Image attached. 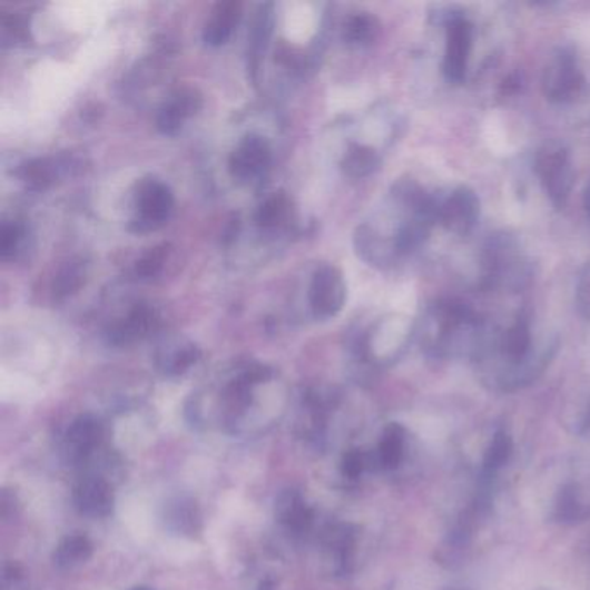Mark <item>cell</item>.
<instances>
[{
  "mask_svg": "<svg viewBox=\"0 0 590 590\" xmlns=\"http://www.w3.org/2000/svg\"><path fill=\"white\" fill-rule=\"evenodd\" d=\"M158 323L155 311L146 305H137L129 317L124 323L115 324L108 330L109 343L114 345H129L136 340L145 338L146 334L151 333Z\"/></svg>",
  "mask_w": 590,
  "mask_h": 590,
  "instance_id": "7c38bea8",
  "label": "cell"
},
{
  "mask_svg": "<svg viewBox=\"0 0 590 590\" xmlns=\"http://www.w3.org/2000/svg\"><path fill=\"white\" fill-rule=\"evenodd\" d=\"M449 590H462V589H449Z\"/></svg>",
  "mask_w": 590,
  "mask_h": 590,
  "instance_id": "e575fe53",
  "label": "cell"
},
{
  "mask_svg": "<svg viewBox=\"0 0 590 590\" xmlns=\"http://www.w3.org/2000/svg\"><path fill=\"white\" fill-rule=\"evenodd\" d=\"M170 102L184 117L189 118L203 108V96L193 87H180L171 94Z\"/></svg>",
  "mask_w": 590,
  "mask_h": 590,
  "instance_id": "484cf974",
  "label": "cell"
},
{
  "mask_svg": "<svg viewBox=\"0 0 590 590\" xmlns=\"http://www.w3.org/2000/svg\"><path fill=\"white\" fill-rule=\"evenodd\" d=\"M168 523L171 524V529L175 532L187 533V535H193V533L198 532L199 524V513L196 505L189 501H177V504L170 509L168 513Z\"/></svg>",
  "mask_w": 590,
  "mask_h": 590,
  "instance_id": "603a6c76",
  "label": "cell"
},
{
  "mask_svg": "<svg viewBox=\"0 0 590 590\" xmlns=\"http://www.w3.org/2000/svg\"><path fill=\"white\" fill-rule=\"evenodd\" d=\"M184 121H186V117L168 101L167 105L159 108L158 117H156V127L165 136H175L183 129Z\"/></svg>",
  "mask_w": 590,
  "mask_h": 590,
  "instance_id": "f1b7e54d",
  "label": "cell"
},
{
  "mask_svg": "<svg viewBox=\"0 0 590 590\" xmlns=\"http://www.w3.org/2000/svg\"><path fill=\"white\" fill-rule=\"evenodd\" d=\"M92 555V542L86 535H70L59 542L55 551V564L61 570L86 563Z\"/></svg>",
  "mask_w": 590,
  "mask_h": 590,
  "instance_id": "e0dca14e",
  "label": "cell"
},
{
  "mask_svg": "<svg viewBox=\"0 0 590 590\" xmlns=\"http://www.w3.org/2000/svg\"><path fill=\"white\" fill-rule=\"evenodd\" d=\"M474 334H478L476 315L462 303L440 302L427 312L424 340L435 354H449L466 340H473Z\"/></svg>",
  "mask_w": 590,
  "mask_h": 590,
  "instance_id": "6da1fadb",
  "label": "cell"
},
{
  "mask_svg": "<svg viewBox=\"0 0 590 590\" xmlns=\"http://www.w3.org/2000/svg\"><path fill=\"white\" fill-rule=\"evenodd\" d=\"M56 165L51 159H33L21 168V179L31 189H46L55 183Z\"/></svg>",
  "mask_w": 590,
  "mask_h": 590,
  "instance_id": "7402d4cb",
  "label": "cell"
},
{
  "mask_svg": "<svg viewBox=\"0 0 590 590\" xmlns=\"http://www.w3.org/2000/svg\"><path fill=\"white\" fill-rule=\"evenodd\" d=\"M130 590H153V589L151 587L139 586V587H134V589H130Z\"/></svg>",
  "mask_w": 590,
  "mask_h": 590,
  "instance_id": "836d02e7",
  "label": "cell"
},
{
  "mask_svg": "<svg viewBox=\"0 0 590 590\" xmlns=\"http://www.w3.org/2000/svg\"><path fill=\"white\" fill-rule=\"evenodd\" d=\"M535 174L552 205L563 208L576 183L570 151L555 140L542 146L535 156Z\"/></svg>",
  "mask_w": 590,
  "mask_h": 590,
  "instance_id": "7a4b0ae2",
  "label": "cell"
},
{
  "mask_svg": "<svg viewBox=\"0 0 590 590\" xmlns=\"http://www.w3.org/2000/svg\"><path fill=\"white\" fill-rule=\"evenodd\" d=\"M513 455V439L505 430H499L490 440L485 458H483V470L486 474H493L499 468L504 466L505 462Z\"/></svg>",
  "mask_w": 590,
  "mask_h": 590,
  "instance_id": "44dd1931",
  "label": "cell"
},
{
  "mask_svg": "<svg viewBox=\"0 0 590 590\" xmlns=\"http://www.w3.org/2000/svg\"><path fill=\"white\" fill-rule=\"evenodd\" d=\"M242 18V4L239 2H218L215 6L212 18L203 30V40L208 46L220 47L230 39L234 28Z\"/></svg>",
  "mask_w": 590,
  "mask_h": 590,
  "instance_id": "4fadbf2b",
  "label": "cell"
},
{
  "mask_svg": "<svg viewBox=\"0 0 590 590\" xmlns=\"http://www.w3.org/2000/svg\"><path fill=\"white\" fill-rule=\"evenodd\" d=\"M405 449V430L401 424L392 423L385 427L383 436H381L380 445H377L376 461L377 468L381 470H395L404 458Z\"/></svg>",
  "mask_w": 590,
  "mask_h": 590,
  "instance_id": "9a60e30c",
  "label": "cell"
},
{
  "mask_svg": "<svg viewBox=\"0 0 590 590\" xmlns=\"http://www.w3.org/2000/svg\"><path fill=\"white\" fill-rule=\"evenodd\" d=\"M0 37L4 46L24 42L28 39V24L20 16H6L0 21Z\"/></svg>",
  "mask_w": 590,
  "mask_h": 590,
  "instance_id": "83f0119b",
  "label": "cell"
},
{
  "mask_svg": "<svg viewBox=\"0 0 590 590\" xmlns=\"http://www.w3.org/2000/svg\"><path fill=\"white\" fill-rule=\"evenodd\" d=\"M168 257V246L159 245L149 249L142 257L137 260L136 273L140 277H155L164 268L165 260Z\"/></svg>",
  "mask_w": 590,
  "mask_h": 590,
  "instance_id": "4316f807",
  "label": "cell"
},
{
  "mask_svg": "<svg viewBox=\"0 0 590 590\" xmlns=\"http://www.w3.org/2000/svg\"><path fill=\"white\" fill-rule=\"evenodd\" d=\"M292 212V201L284 193H274L268 196L257 212V224L262 229H277L284 226Z\"/></svg>",
  "mask_w": 590,
  "mask_h": 590,
  "instance_id": "ac0fdd59",
  "label": "cell"
},
{
  "mask_svg": "<svg viewBox=\"0 0 590 590\" xmlns=\"http://www.w3.org/2000/svg\"><path fill=\"white\" fill-rule=\"evenodd\" d=\"M308 299L315 318L326 321L338 315L346 299V284L342 271L334 265H321L312 277Z\"/></svg>",
  "mask_w": 590,
  "mask_h": 590,
  "instance_id": "5b68a950",
  "label": "cell"
},
{
  "mask_svg": "<svg viewBox=\"0 0 590 590\" xmlns=\"http://www.w3.org/2000/svg\"><path fill=\"white\" fill-rule=\"evenodd\" d=\"M485 268L490 283L520 289L529 283V264L520 252L513 236L498 234L490 237L485 246Z\"/></svg>",
  "mask_w": 590,
  "mask_h": 590,
  "instance_id": "3957f363",
  "label": "cell"
},
{
  "mask_svg": "<svg viewBox=\"0 0 590 590\" xmlns=\"http://www.w3.org/2000/svg\"><path fill=\"white\" fill-rule=\"evenodd\" d=\"M276 514L277 520L284 527H288L292 532L296 533L307 532L311 529L312 520H314L312 509L305 504L296 490H286V492L281 493L276 502Z\"/></svg>",
  "mask_w": 590,
  "mask_h": 590,
  "instance_id": "5bb4252c",
  "label": "cell"
},
{
  "mask_svg": "<svg viewBox=\"0 0 590 590\" xmlns=\"http://www.w3.org/2000/svg\"><path fill=\"white\" fill-rule=\"evenodd\" d=\"M555 518L564 523H576V521L590 518V505L580 498V490L577 485L563 486L560 498L555 502Z\"/></svg>",
  "mask_w": 590,
  "mask_h": 590,
  "instance_id": "d6986e66",
  "label": "cell"
},
{
  "mask_svg": "<svg viewBox=\"0 0 590 590\" xmlns=\"http://www.w3.org/2000/svg\"><path fill=\"white\" fill-rule=\"evenodd\" d=\"M73 502L86 517L106 518L114 513V489L105 478L87 476L75 486Z\"/></svg>",
  "mask_w": 590,
  "mask_h": 590,
  "instance_id": "8fae6325",
  "label": "cell"
},
{
  "mask_svg": "<svg viewBox=\"0 0 590 590\" xmlns=\"http://www.w3.org/2000/svg\"><path fill=\"white\" fill-rule=\"evenodd\" d=\"M198 346L186 345L174 350L164 362V371L167 374H183L189 370L190 365L196 364L199 358Z\"/></svg>",
  "mask_w": 590,
  "mask_h": 590,
  "instance_id": "d4e9b609",
  "label": "cell"
},
{
  "mask_svg": "<svg viewBox=\"0 0 590 590\" xmlns=\"http://www.w3.org/2000/svg\"><path fill=\"white\" fill-rule=\"evenodd\" d=\"M589 423H590V412H589Z\"/></svg>",
  "mask_w": 590,
  "mask_h": 590,
  "instance_id": "d590c367",
  "label": "cell"
},
{
  "mask_svg": "<svg viewBox=\"0 0 590 590\" xmlns=\"http://www.w3.org/2000/svg\"><path fill=\"white\" fill-rule=\"evenodd\" d=\"M137 218L134 220V230L145 233L164 226L174 208V195L167 184L159 180H145L137 190Z\"/></svg>",
  "mask_w": 590,
  "mask_h": 590,
  "instance_id": "8992f818",
  "label": "cell"
},
{
  "mask_svg": "<svg viewBox=\"0 0 590 590\" xmlns=\"http://www.w3.org/2000/svg\"><path fill=\"white\" fill-rule=\"evenodd\" d=\"M583 78L576 55L568 49H558L542 75V92L554 105H567L582 92Z\"/></svg>",
  "mask_w": 590,
  "mask_h": 590,
  "instance_id": "277c9868",
  "label": "cell"
},
{
  "mask_svg": "<svg viewBox=\"0 0 590 590\" xmlns=\"http://www.w3.org/2000/svg\"><path fill=\"white\" fill-rule=\"evenodd\" d=\"M381 159L376 149L370 146L352 145L342 159V168L352 179H364L380 168Z\"/></svg>",
  "mask_w": 590,
  "mask_h": 590,
  "instance_id": "2e32d148",
  "label": "cell"
},
{
  "mask_svg": "<svg viewBox=\"0 0 590 590\" xmlns=\"http://www.w3.org/2000/svg\"><path fill=\"white\" fill-rule=\"evenodd\" d=\"M377 33H380V23L367 12L352 16L343 28V39L352 46H367L376 40Z\"/></svg>",
  "mask_w": 590,
  "mask_h": 590,
  "instance_id": "ffe728a7",
  "label": "cell"
},
{
  "mask_svg": "<svg viewBox=\"0 0 590 590\" xmlns=\"http://www.w3.org/2000/svg\"><path fill=\"white\" fill-rule=\"evenodd\" d=\"M365 468H367V455L364 452L358 451V449H352V451L346 452L342 462V471L346 478L355 480V478L364 473Z\"/></svg>",
  "mask_w": 590,
  "mask_h": 590,
  "instance_id": "1f68e13d",
  "label": "cell"
},
{
  "mask_svg": "<svg viewBox=\"0 0 590 590\" xmlns=\"http://www.w3.org/2000/svg\"><path fill=\"white\" fill-rule=\"evenodd\" d=\"M576 302L579 314L590 321V264H587L580 274L579 283H577Z\"/></svg>",
  "mask_w": 590,
  "mask_h": 590,
  "instance_id": "4dcf8cb0",
  "label": "cell"
},
{
  "mask_svg": "<svg viewBox=\"0 0 590 590\" xmlns=\"http://www.w3.org/2000/svg\"><path fill=\"white\" fill-rule=\"evenodd\" d=\"M473 47V27L462 16H452L446 21L445 56H443V75L452 83H461L466 77Z\"/></svg>",
  "mask_w": 590,
  "mask_h": 590,
  "instance_id": "52a82bcc",
  "label": "cell"
},
{
  "mask_svg": "<svg viewBox=\"0 0 590 590\" xmlns=\"http://www.w3.org/2000/svg\"><path fill=\"white\" fill-rule=\"evenodd\" d=\"M273 159V151L264 137L246 136L237 145L229 158V171L239 183L257 179L258 175L267 170Z\"/></svg>",
  "mask_w": 590,
  "mask_h": 590,
  "instance_id": "9c48e42d",
  "label": "cell"
},
{
  "mask_svg": "<svg viewBox=\"0 0 590 590\" xmlns=\"http://www.w3.org/2000/svg\"><path fill=\"white\" fill-rule=\"evenodd\" d=\"M83 265L78 262H68L65 267L59 271L58 277L55 281V296L56 298H65L71 293L80 289L83 284Z\"/></svg>",
  "mask_w": 590,
  "mask_h": 590,
  "instance_id": "cb8c5ba5",
  "label": "cell"
},
{
  "mask_svg": "<svg viewBox=\"0 0 590 590\" xmlns=\"http://www.w3.org/2000/svg\"><path fill=\"white\" fill-rule=\"evenodd\" d=\"M102 439V426L90 414L77 417L67 430L62 440V455L68 464L86 461Z\"/></svg>",
  "mask_w": 590,
  "mask_h": 590,
  "instance_id": "30bf717a",
  "label": "cell"
},
{
  "mask_svg": "<svg viewBox=\"0 0 590 590\" xmlns=\"http://www.w3.org/2000/svg\"><path fill=\"white\" fill-rule=\"evenodd\" d=\"M21 237H23L21 227L12 222H6L4 226L0 227V257L11 258L20 246Z\"/></svg>",
  "mask_w": 590,
  "mask_h": 590,
  "instance_id": "f546056e",
  "label": "cell"
},
{
  "mask_svg": "<svg viewBox=\"0 0 590 590\" xmlns=\"http://www.w3.org/2000/svg\"><path fill=\"white\" fill-rule=\"evenodd\" d=\"M480 220V199L471 187L459 186L439 201V224L455 236L473 233Z\"/></svg>",
  "mask_w": 590,
  "mask_h": 590,
  "instance_id": "ba28073f",
  "label": "cell"
},
{
  "mask_svg": "<svg viewBox=\"0 0 590 590\" xmlns=\"http://www.w3.org/2000/svg\"><path fill=\"white\" fill-rule=\"evenodd\" d=\"M583 206H586L587 215L590 217V183L586 187V193H583Z\"/></svg>",
  "mask_w": 590,
  "mask_h": 590,
  "instance_id": "d6a6232c",
  "label": "cell"
}]
</instances>
